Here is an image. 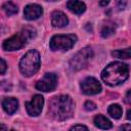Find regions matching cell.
Instances as JSON below:
<instances>
[{
    "mask_svg": "<svg viewBox=\"0 0 131 131\" xmlns=\"http://www.w3.org/2000/svg\"><path fill=\"white\" fill-rule=\"evenodd\" d=\"M74 108V102L71 96L58 95L52 97V99L50 100L48 113L53 119L57 121H63L73 116Z\"/></svg>",
    "mask_w": 131,
    "mask_h": 131,
    "instance_id": "1",
    "label": "cell"
},
{
    "mask_svg": "<svg viewBox=\"0 0 131 131\" xmlns=\"http://www.w3.org/2000/svg\"><path fill=\"white\" fill-rule=\"evenodd\" d=\"M128 74L129 70L127 64L120 61H115L111 62L103 69L101 72V79L107 85L117 86L127 80Z\"/></svg>",
    "mask_w": 131,
    "mask_h": 131,
    "instance_id": "2",
    "label": "cell"
},
{
    "mask_svg": "<svg viewBox=\"0 0 131 131\" xmlns=\"http://www.w3.org/2000/svg\"><path fill=\"white\" fill-rule=\"evenodd\" d=\"M35 36H36V30L31 26H27L19 33L13 35L9 39H6L2 45L3 49L7 50V51L21 49Z\"/></svg>",
    "mask_w": 131,
    "mask_h": 131,
    "instance_id": "3",
    "label": "cell"
},
{
    "mask_svg": "<svg viewBox=\"0 0 131 131\" xmlns=\"http://www.w3.org/2000/svg\"><path fill=\"white\" fill-rule=\"evenodd\" d=\"M40 68V54L37 50L28 51L19 61V71L26 77H31L38 72Z\"/></svg>",
    "mask_w": 131,
    "mask_h": 131,
    "instance_id": "4",
    "label": "cell"
},
{
    "mask_svg": "<svg viewBox=\"0 0 131 131\" xmlns=\"http://www.w3.org/2000/svg\"><path fill=\"white\" fill-rule=\"evenodd\" d=\"M77 41V37L74 34L70 35H55L50 40V49L56 50H69L71 49Z\"/></svg>",
    "mask_w": 131,
    "mask_h": 131,
    "instance_id": "5",
    "label": "cell"
},
{
    "mask_svg": "<svg viewBox=\"0 0 131 131\" xmlns=\"http://www.w3.org/2000/svg\"><path fill=\"white\" fill-rule=\"evenodd\" d=\"M93 51L90 47H85L78 51L70 60V68L73 71H79L83 68H85L88 63V61L92 58Z\"/></svg>",
    "mask_w": 131,
    "mask_h": 131,
    "instance_id": "6",
    "label": "cell"
},
{
    "mask_svg": "<svg viewBox=\"0 0 131 131\" xmlns=\"http://www.w3.org/2000/svg\"><path fill=\"white\" fill-rule=\"evenodd\" d=\"M57 85V77L55 74L47 73L44 75L42 79H40L36 83V88L43 92L53 91Z\"/></svg>",
    "mask_w": 131,
    "mask_h": 131,
    "instance_id": "7",
    "label": "cell"
},
{
    "mask_svg": "<svg viewBox=\"0 0 131 131\" xmlns=\"http://www.w3.org/2000/svg\"><path fill=\"white\" fill-rule=\"evenodd\" d=\"M81 90L83 93L87 95H93L97 94L101 91V85L100 83L93 77H88L84 79L80 84Z\"/></svg>",
    "mask_w": 131,
    "mask_h": 131,
    "instance_id": "8",
    "label": "cell"
},
{
    "mask_svg": "<svg viewBox=\"0 0 131 131\" xmlns=\"http://www.w3.org/2000/svg\"><path fill=\"white\" fill-rule=\"evenodd\" d=\"M44 104V98L40 94H36L33 96V98L30 101L26 102V108L30 116L37 117L41 114L42 107Z\"/></svg>",
    "mask_w": 131,
    "mask_h": 131,
    "instance_id": "9",
    "label": "cell"
},
{
    "mask_svg": "<svg viewBox=\"0 0 131 131\" xmlns=\"http://www.w3.org/2000/svg\"><path fill=\"white\" fill-rule=\"evenodd\" d=\"M43 13V9L38 4H29L24 9V15L25 18L28 20H34L39 18Z\"/></svg>",
    "mask_w": 131,
    "mask_h": 131,
    "instance_id": "10",
    "label": "cell"
},
{
    "mask_svg": "<svg viewBox=\"0 0 131 131\" xmlns=\"http://www.w3.org/2000/svg\"><path fill=\"white\" fill-rule=\"evenodd\" d=\"M69 23V19L67 17V15L61 12V11H54L51 15V24L53 27H57V28H61L67 26Z\"/></svg>",
    "mask_w": 131,
    "mask_h": 131,
    "instance_id": "11",
    "label": "cell"
},
{
    "mask_svg": "<svg viewBox=\"0 0 131 131\" xmlns=\"http://www.w3.org/2000/svg\"><path fill=\"white\" fill-rule=\"evenodd\" d=\"M2 107L8 115H12L18 107V101L14 97H6L2 101Z\"/></svg>",
    "mask_w": 131,
    "mask_h": 131,
    "instance_id": "12",
    "label": "cell"
},
{
    "mask_svg": "<svg viewBox=\"0 0 131 131\" xmlns=\"http://www.w3.org/2000/svg\"><path fill=\"white\" fill-rule=\"evenodd\" d=\"M67 6H68V8H69L72 12H74V13H76V14H81V13H83V12L86 10V5H85V3L82 2V1L71 0V1H68Z\"/></svg>",
    "mask_w": 131,
    "mask_h": 131,
    "instance_id": "13",
    "label": "cell"
},
{
    "mask_svg": "<svg viewBox=\"0 0 131 131\" xmlns=\"http://www.w3.org/2000/svg\"><path fill=\"white\" fill-rule=\"evenodd\" d=\"M94 125L100 129H103V130H107V129H111L113 127L112 122L102 115H97L94 118Z\"/></svg>",
    "mask_w": 131,
    "mask_h": 131,
    "instance_id": "14",
    "label": "cell"
},
{
    "mask_svg": "<svg viewBox=\"0 0 131 131\" xmlns=\"http://www.w3.org/2000/svg\"><path fill=\"white\" fill-rule=\"evenodd\" d=\"M112 55L117 58H122V59L131 58V47H128L125 49H120V50H115L112 52Z\"/></svg>",
    "mask_w": 131,
    "mask_h": 131,
    "instance_id": "15",
    "label": "cell"
},
{
    "mask_svg": "<svg viewBox=\"0 0 131 131\" xmlns=\"http://www.w3.org/2000/svg\"><path fill=\"white\" fill-rule=\"evenodd\" d=\"M108 115L114 119H120L122 116V107L119 104H111L107 108Z\"/></svg>",
    "mask_w": 131,
    "mask_h": 131,
    "instance_id": "16",
    "label": "cell"
},
{
    "mask_svg": "<svg viewBox=\"0 0 131 131\" xmlns=\"http://www.w3.org/2000/svg\"><path fill=\"white\" fill-rule=\"evenodd\" d=\"M2 8H3V10L5 11V13L7 14V15H12V14H15L16 12H17V6L13 3V2H5L4 4H3V6H2Z\"/></svg>",
    "mask_w": 131,
    "mask_h": 131,
    "instance_id": "17",
    "label": "cell"
},
{
    "mask_svg": "<svg viewBox=\"0 0 131 131\" xmlns=\"http://www.w3.org/2000/svg\"><path fill=\"white\" fill-rule=\"evenodd\" d=\"M115 30H116V27L114 26V24H107V25H105L102 28V30H101V36L103 38H107V37L112 36L115 33Z\"/></svg>",
    "mask_w": 131,
    "mask_h": 131,
    "instance_id": "18",
    "label": "cell"
},
{
    "mask_svg": "<svg viewBox=\"0 0 131 131\" xmlns=\"http://www.w3.org/2000/svg\"><path fill=\"white\" fill-rule=\"evenodd\" d=\"M84 107H85V110L86 111H94L95 108H96V104L94 103V102H92V101H86L85 102V104H84Z\"/></svg>",
    "mask_w": 131,
    "mask_h": 131,
    "instance_id": "19",
    "label": "cell"
},
{
    "mask_svg": "<svg viewBox=\"0 0 131 131\" xmlns=\"http://www.w3.org/2000/svg\"><path fill=\"white\" fill-rule=\"evenodd\" d=\"M70 131H89L88 128L84 125H75L70 129Z\"/></svg>",
    "mask_w": 131,
    "mask_h": 131,
    "instance_id": "20",
    "label": "cell"
},
{
    "mask_svg": "<svg viewBox=\"0 0 131 131\" xmlns=\"http://www.w3.org/2000/svg\"><path fill=\"white\" fill-rule=\"evenodd\" d=\"M119 131H131V124H124L120 127Z\"/></svg>",
    "mask_w": 131,
    "mask_h": 131,
    "instance_id": "21",
    "label": "cell"
},
{
    "mask_svg": "<svg viewBox=\"0 0 131 131\" xmlns=\"http://www.w3.org/2000/svg\"><path fill=\"white\" fill-rule=\"evenodd\" d=\"M125 102L128 104H131V90H129L125 95Z\"/></svg>",
    "mask_w": 131,
    "mask_h": 131,
    "instance_id": "22",
    "label": "cell"
},
{
    "mask_svg": "<svg viewBox=\"0 0 131 131\" xmlns=\"http://www.w3.org/2000/svg\"><path fill=\"white\" fill-rule=\"evenodd\" d=\"M6 71V62L4 60V58H1V74L3 75Z\"/></svg>",
    "mask_w": 131,
    "mask_h": 131,
    "instance_id": "23",
    "label": "cell"
},
{
    "mask_svg": "<svg viewBox=\"0 0 131 131\" xmlns=\"http://www.w3.org/2000/svg\"><path fill=\"white\" fill-rule=\"evenodd\" d=\"M127 119L131 121V108H130V110L128 111V113H127Z\"/></svg>",
    "mask_w": 131,
    "mask_h": 131,
    "instance_id": "24",
    "label": "cell"
},
{
    "mask_svg": "<svg viewBox=\"0 0 131 131\" xmlns=\"http://www.w3.org/2000/svg\"><path fill=\"white\" fill-rule=\"evenodd\" d=\"M1 131H6V127L4 124H1Z\"/></svg>",
    "mask_w": 131,
    "mask_h": 131,
    "instance_id": "25",
    "label": "cell"
},
{
    "mask_svg": "<svg viewBox=\"0 0 131 131\" xmlns=\"http://www.w3.org/2000/svg\"><path fill=\"white\" fill-rule=\"evenodd\" d=\"M99 4L100 5H106V4H108V1H102V2H99Z\"/></svg>",
    "mask_w": 131,
    "mask_h": 131,
    "instance_id": "26",
    "label": "cell"
},
{
    "mask_svg": "<svg viewBox=\"0 0 131 131\" xmlns=\"http://www.w3.org/2000/svg\"><path fill=\"white\" fill-rule=\"evenodd\" d=\"M11 131H15V130H11Z\"/></svg>",
    "mask_w": 131,
    "mask_h": 131,
    "instance_id": "27",
    "label": "cell"
}]
</instances>
